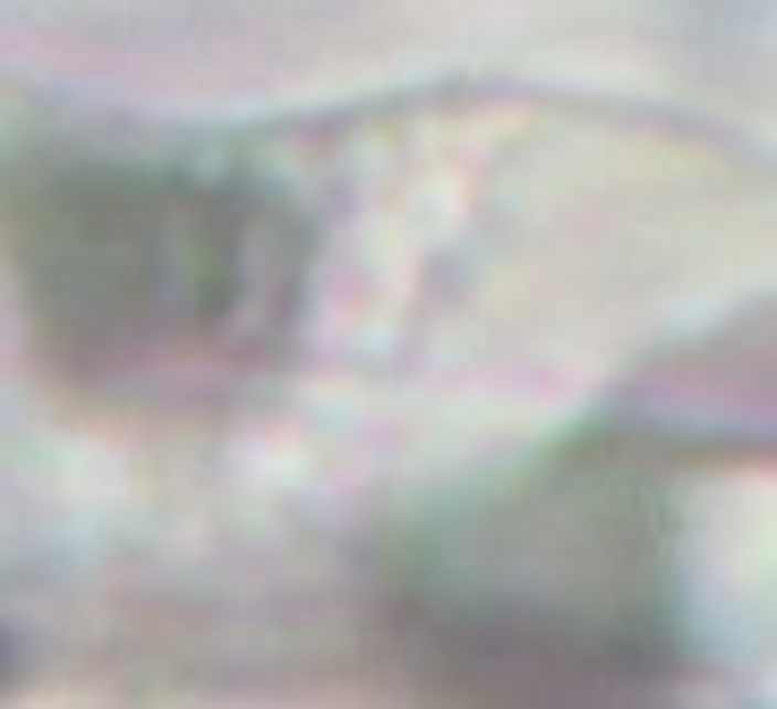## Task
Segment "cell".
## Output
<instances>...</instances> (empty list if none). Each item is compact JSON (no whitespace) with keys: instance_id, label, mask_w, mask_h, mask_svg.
I'll list each match as a JSON object with an SVG mask.
<instances>
[{"instance_id":"cell-1","label":"cell","mask_w":777,"mask_h":709,"mask_svg":"<svg viewBox=\"0 0 777 709\" xmlns=\"http://www.w3.org/2000/svg\"><path fill=\"white\" fill-rule=\"evenodd\" d=\"M0 274L68 385L180 402L291 342L308 223L223 162L18 137L0 146Z\"/></svg>"},{"instance_id":"cell-2","label":"cell","mask_w":777,"mask_h":709,"mask_svg":"<svg viewBox=\"0 0 777 709\" xmlns=\"http://www.w3.org/2000/svg\"><path fill=\"white\" fill-rule=\"evenodd\" d=\"M641 436L436 514L393 564V624L427 676L479 692H624L675 667V555Z\"/></svg>"},{"instance_id":"cell-3","label":"cell","mask_w":777,"mask_h":709,"mask_svg":"<svg viewBox=\"0 0 777 709\" xmlns=\"http://www.w3.org/2000/svg\"><path fill=\"white\" fill-rule=\"evenodd\" d=\"M624 427L641 445L777 453V308L658 359L624 402Z\"/></svg>"}]
</instances>
